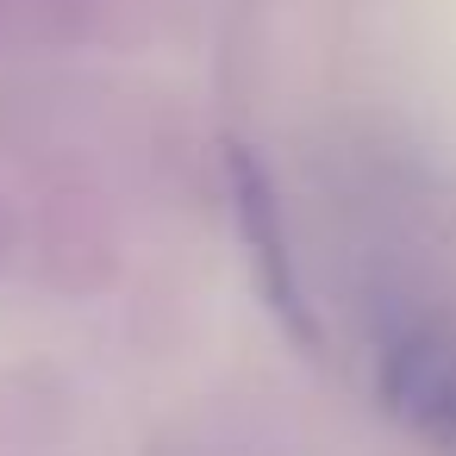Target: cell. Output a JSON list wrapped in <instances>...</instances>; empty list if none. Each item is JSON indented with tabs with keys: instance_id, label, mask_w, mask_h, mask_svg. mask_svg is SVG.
Segmentation results:
<instances>
[{
	"instance_id": "cell-1",
	"label": "cell",
	"mask_w": 456,
	"mask_h": 456,
	"mask_svg": "<svg viewBox=\"0 0 456 456\" xmlns=\"http://www.w3.org/2000/svg\"><path fill=\"white\" fill-rule=\"evenodd\" d=\"M232 200H238V232H244V250H250V275H256V294L269 300V313L281 319V331L294 344H313L319 350V319L300 294V275H294V256H288V232H281V207H275V182L269 169L256 163V151L232 144Z\"/></svg>"
},
{
	"instance_id": "cell-2",
	"label": "cell",
	"mask_w": 456,
	"mask_h": 456,
	"mask_svg": "<svg viewBox=\"0 0 456 456\" xmlns=\"http://www.w3.org/2000/svg\"><path fill=\"white\" fill-rule=\"evenodd\" d=\"M381 400L406 431L456 456V344L450 338L394 344L381 362Z\"/></svg>"
}]
</instances>
